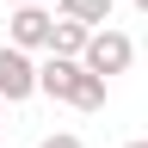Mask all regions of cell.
I'll return each instance as SVG.
<instances>
[{"mask_svg":"<svg viewBox=\"0 0 148 148\" xmlns=\"http://www.w3.org/2000/svg\"><path fill=\"white\" fill-rule=\"evenodd\" d=\"M43 92L74 111H105V74H92L74 56H43Z\"/></svg>","mask_w":148,"mask_h":148,"instance_id":"1","label":"cell"},{"mask_svg":"<svg viewBox=\"0 0 148 148\" xmlns=\"http://www.w3.org/2000/svg\"><path fill=\"white\" fill-rule=\"evenodd\" d=\"M31 92H43V62H31V49L18 43H0V99L25 105Z\"/></svg>","mask_w":148,"mask_h":148,"instance_id":"2","label":"cell"},{"mask_svg":"<svg viewBox=\"0 0 148 148\" xmlns=\"http://www.w3.org/2000/svg\"><path fill=\"white\" fill-rule=\"evenodd\" d=\"M80 62H86L92 74H105V80H111V74H123L130 62H136V43H130L117 25H105V31H92V43H86Z\"/></svg>","mask_w":148,"mask_h":148,"instance_id":"3","label":"cell"},{"mask_svg":"<svg viewBox=\"0 0 148 148\" xmlns=\"http://www.w3.org/2000/svg\"><path fill=\"white\" fill-rule=\"evenodd\" d=\"M49 37H56V18H49L43 6H12L6 43H18V49H49Z\"/></svg>","mask_w":148,"mask_h":148,"instance_id":"4","label":"cell"},{"mask_svg":"<svg viewBox=\"0 0 148 148\" xmlns=\"http://www.w3.org/2000/svg\"><path fill=\"white\" fill-rule=\"evenodd\" d=\"M92 43V25H80V18H56V37H49V56H74L80 62Z\"/></svg>","mask_w":148,"mask_h":148,"instance_id":"5","label":"cell"},{"mask_svg":"<svg viewBox=\"0 0 148 148\" xmlns=\"http://www.w3.org/2000/svg\"><path fill=\"white\" fill-rule=\"evenodd\" d=\"M56 6H62V18H80V25H92V31L111 25V0H56Z\"/></svg>","mask_w":148,"mask_h":148,"instance_id":"6","label":"cell"},{"mask_svg":"<svg viewBox=\"0 0 148 148\" xmlns=\"http://www.w3.org/2000/svg\"><path fill=\"white\" fill-rule=\"evenodd\" d=\"M37 148H86V142H80V136H74V130H49V136H43V142H37Z\"/></svg>","mask_w":148,"mask_h":148,"instance_id":"7","label":"cell"},{"mask_svg":"<svg viewBox=\"0 0 148 148\" xmlns=\"http://www.w3.org/2000/svg\"><path fill=\"white\" fill-rule=\"evenodd\" d=\"M12 6H49V0H12Z\"/></svg>","mask_w":148,"mask_h":148,"instance_id":"8","label":"cell"},{"mask_svg":"<svg viewBox=\"0 0 148 148\" xmlns=\"http://www.w3.org/2000/svg\"><path fill=\"white\" fill-rule=\"evenodd\" d=\"M136 12H148V0H136Z\"/></svg>","mask_w":148,"mask_h":148,"instance_id":"9","label":"cell"},{"mask_svg":"<svg viewBox=\"0 0 148 148\" xmlns=\"http://www.w3.org/2000/svg\"><path fill=\"white\" fill-rule=\"evenodd\" d=\"M123 148H148V142H123Z\"/></svg>","mask_w":148,"mask_h":148,"instance_id":"10","label":"cell"},{"mask_svg":"<svg viewBox=\"0 0 148 148\" xmlns=\"http://www.w3.org/2000/svg\"><path fill=\"white\" fill-rule=\"evenodd\" d=\"M0 117H6V99H0Z\"/></svg>","mask_w":148,"mask_h":148,"instance_id":"11","label":"cell"}]
</instances>
